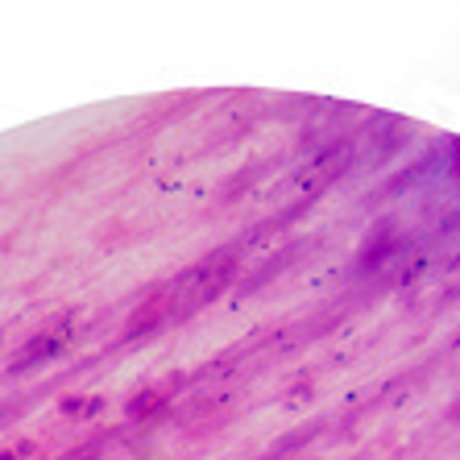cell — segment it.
I'll use <instances>...</instances> for the list:
<instances>
[{"label":"cell","instance_id":"cell-1","mask_svg":"<svg viewBox=\"0 0 460 460\" xmlns=\"http://www.w3.org/2000/svg\"><path fill=\"white\" fill-rule=\"evenodd\" d=\"M162 402H166V398H162L158 390H146V398H133V402H128V415H150V411L162 407Z\"/></svg>","mask_w":460,"mask_h":460},{"label":"cell","instance_id":"cell-2","mask_svg":"<svg viewBox=\"0 0 460 460\" xmlns=\"http://www.w3.org/2000/svg\"><path fill=\"white\" fill-rule=\"evenodd\" d=\"M452 150H456V162H452V174L460 179V141H452Z\"/></svg>","mask_w":460,"mask_h":460}]
</instances>
